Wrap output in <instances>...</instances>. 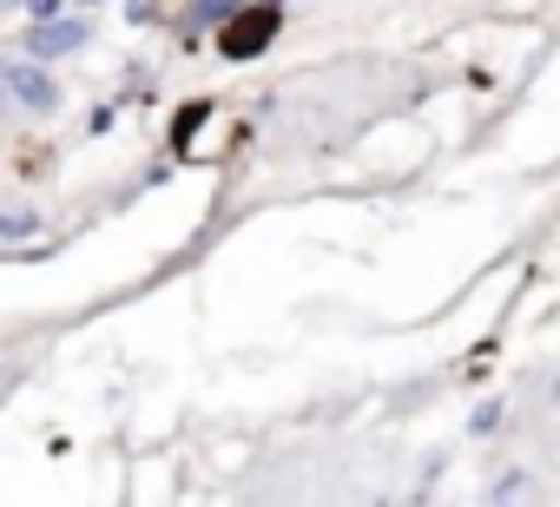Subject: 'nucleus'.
<instances>
[{"label":"nucleus","instance_id":"nucleus-1","mask_svg":"<svg viewBox=\"0 0 560 507\" xmlns=\"http://www.w3.org/2000/svg\"><path fill=\"white\" fill-rule=\"evenodd\" d=\"M277 27H284V14H277V0H264V8H244V14H231V21H224V34H218V54H224V60H257V54L277 40Z\"/></svg>","mask_w":560,"mask_h":507},{"label":"nucleus","instance_id":"nucleus-2","mask_svg":"<svg viewBox=\"0 0 560 507\" xmlns=\"http://www.w3.org/2000/svg\"><path fill=\"white\" fill-rule=\"evenodd\" d=\"M8 93H14L21 106H34V113H54V106H60V86H54L40 67H14V73H8Z\"/></svg>","mask_w":560,"mask_h":507},{"label":"nucleus","instance_id":"nucleus-3","mask_svg":"<svg viewBox=\"0 0 560 507\" xmlns=\"http://www.w3.org/2000/svg\"><path fill=\"white\" fill-rule=\"evenodd\" d=\"M27 47H34L40 60H54V54H73V47H86V27H80V21H47V27H40Z\"/></svg>","mask_w":560,"mask_h":507},{"label":"nucleus","instance_id":"nucleus-4","mask_svg":"<svg viewBox=\"0 0 560 507\" xmlns=\"http://www.w3.org/2000/svg\"><path fill=\"white\" fill-rule=\"evenodd\" d=\"M205 119H211V99H191V106H185V113H178V119H172V145H178V152H185V145H191V139H198V126H205Z\"/></svg>","mask_w":560,"mask_h":507},{"label":"nucleus","instance_id":"nucleus-5","mask_svg":"<svg viewBox=\"0 0 560 507\" xmlns=\"http://www.w3.org/2000/svg\"><path fill=\"white\" fill-rule=\"evenodd\" d=\"M27 8H34V21H54V14H60V0H27Z\"/></svg>","mask_w":560,"mask_h":507}]
</instances>
